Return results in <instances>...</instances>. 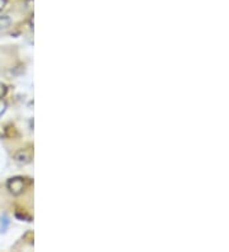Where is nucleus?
Masks as SVG:
<instances>
[{
  "label": "nucleus",
  "mask_w": 229,
  "mask_h": 252,
  "mask_svg": "<svg viewBox=\"0 0 229 252\" xmlns=\"http://www.w3.org/2000/svg\"><path fill=\"white\" fill-rule=\"evenodd\" d=\"M6 186L13 195H21L23 192V189H25V182L22 179L17 177V179L9 180Z\"/></svg>",
  "instance_id": "nucleus-1"
},
{
  "label": "nucleus",
  "mask_w": 229,
  "mask_h": 252,
  "mask_svg": "<svg viewBox=\"0 0 229 252\" xmlns=\"http://www.w3.org/2000/svg\"><path fill=\"white\" fill-rule=\"evenodd\" d=\"M10 21L5 17H0V30H3V28H6L9 26Z\"/></svg>",
  "instance_id": "nucleus-2"
},
{
  "label": "nucleus",
  "mask_w": 229,
  "mask_h": 252,
  "mask_svg": "<svg viewBox=\"0 0 229 252\" xmlns=\"http://www.w3.org/2000/svg\"><path fill=\"white\" fill-rule=\"evenodd\" d=\"M4 4H5V0H0V9H3Z\"/></svg>",
  "instance_id": "nucleus-4"
},
{
  "label": "nucleus",
  "mask_w": 229,
  "mask_h": 252,
  "mask_svg": "<svg viewBox=\"0 0 229 252\" xmlns=\"http://www.w3.org/2000/svg\"><path fill=\"white\" fill-rule=\"evenodd\" d=\"M6 110V103L3 101V99H0V117L3 116V114L5 112Z\"/></svg>",
  "instance_id": "nucleus-3"
}]
</instances>
